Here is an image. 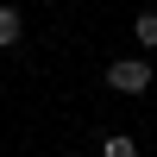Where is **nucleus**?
Instances as JSON below:
<instances>
[{
	"label": "nucleus",
	"instance_id": "f03ea898",
	"mask_svg": "<svg viewBox=\"0 0 157 157\" xmlns=\"http://www.w3.org/2000/svg\"><path fill=\"white\" fill-rule=\"evenodd\" d=\"M19 44V6H0V50Z\"/></svg>",
	"mask_w": 157,
	"mask_h": 157
},
{
	"label": "nucleus",
	"instance_id": "f257e3e1",
	"mask_svg": "<svg viewBox=\"0 0 157 157\" xmlns=\"http://www.w3.org/2000/svg\"><path fill=\"white\" fill-rule=\"evenodd\" d=\"M107 88L145 94V88H151V57H113V63H107Z\"/></svg>",
	"mask_w": 157,
	"mask_h": 157
},
{
	"label": "nucleus",
	"instance_id": "7ed1b4c3",
	"mask_svg": "<svg viewBox=\"0 0 157 157\" xmlns=\"http://www.w3.org/2000/svg\"><path fill=\"white\" fill-rule=\"evenodd\" d=\"M132 32H138V44H145V50H157V13H138Z\"/></svg>",
	"mask_w": 157,
	"mask_h": 157
},
{
	"label": "nucleus",
	"instance_id": "20e7f679",
	"mask_svg": "<svg viewBox=\"0 0 157 157\" xmlns=\"http://www.w3.org/2000/svg\"><path fill=\"white\" fill-rule=\"evenodd\" d=\"M101 157H138V145H132V138H126V132H113L107 145H101Z\"/></svg>",
	"mask_w": 157,
	"mask_h": 157
}]
</instances>
